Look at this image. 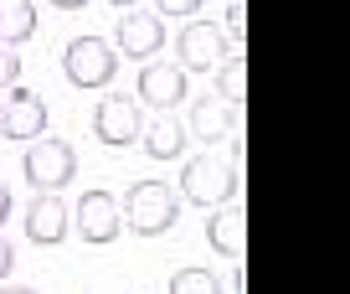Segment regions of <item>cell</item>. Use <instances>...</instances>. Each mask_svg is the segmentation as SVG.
<instances>
[{"mask_svg": "<svg viewBox=\"0 0 350 294\" xmlns=\"http://www.w3.org/2000/svg\"><path fill=\"white\" fill-rule=\"evenodd\" d=\"M72 222H77V238L88 243V248H109L113 238L124 232V217H119V196L109 191H83L77 196V207H72Z\"/></svg>", "mask_w": 350, "mask_h": 294, "instance_id": "obj_7", "label": "cell"}, {"mask_svg": "<svg viewBox=\"0 0 350 294\" xmlns=\"http://www.w3.org/2000/svg\"><path fill=\"white\" fill-rule=\"evenodd\" d=\"M0 134L5 140H42L46 134V103L42 93H31V88H11V98H5V109H0Z\"/></svg>", "mask_w": 350, "mask_h": 294, "instance_id": "obj_10", "label": "cell"}, {"mask_svg": "<svg viewBox=\"0 0 350 294\" xmlns=\"http://www.w3.org/2000/svg\"><path fill=\"white\" fill-rule=\"evenodd\" d=\"M16 77H21V57L16 47H0V88H16Z\"/></svg>", "mask_w": 350, "mask_h": 294, "instance_id": "obj_19", "label": "cell"}, {"mask_svg": "<svg viewBox=\"0 0 350 294\" xmlns=\"http://www.w3.org/2000/svg\"><path fill=\"white\" fill-rule=\"evenodd\" d=\"M0 294H36V289H26V284H11V289H0Z\"/></svg>", "mask_w": 350, "mask_h": 294, "instance_id": "obj_24", "label": "cell"}, {"mask_svg": "<svg viewBox=\"0 0 350 294\" xmlns=\"http://www.w3.org/2000/svg\"><path fill=\"white\" fill-rule=\"evenodd\" d=\"M186 134H196V140H206V145L242 134V103H221L217 93L196 98V103H191V124H186Z\"/></svg>", "mask_w": 350, "mask_h": 294, "instance_id": "obj_11", "label": "cell"}, {"mask_svg": "<svg viewBox=\"0 0 350 294\" xmlns=\"http://www.w3.org/2000/svg\"><path fill=\"white\" fill-rule=\"evenodd\" d=\"M165 47V21L154 11H124L119 32H113V52L129 62H154V52Z\"/></svg>", "mask_w": 350, "mask_h": 294, "instance_id": "obj_8", "label": "cell"}, {"mask_svg": "<svg viewBox=\"0 0 350 294\" xmlns=\"http://www.w3.org/2000/svg\"><path fill=\"white\" fill-rule=\"evenodd\" d=\"M119 217H124V228H134V238H160V232L175 228L180 201H175V191L165 181H134L119 201Z\"/></svg>", "mask_w": 350, "mask_h": 294, "instance_id": "obj_1", "label": "cell"}, {"mask_svg": "<svg viewBox=\"0 0 350 294\" xmlns=\"http://www.w3.org/2000/svg\"><path fill=\"white\" fill-rule=\"evenodd\" d=\"M11 212H16V196H11V186L0 181V228H5V222H11Z\"/></svg>", "mask_w": 350, "mask_h": 294, "instance_id": "obj_21", "label": "cell"}, {"mask_svg": "<svg viewBox=\"0 0 350 294\" xmlns=\"http://www.w3.org/2000/svg\"><path fill=\"white\" fill-rule=\"evenodd\" d=\"M206 243L221 253V258L242 263V253H247V212L242 207H217L206 217Z\"/></svg>", "mask_w": 350, "mask_h": 294, "instance_id": "obj_13", "label": "cell"}, {"mask_svg": "<svg viewBox=\"0 0 350 294\" xmlns=\"http://www.w3.org/2000/svg\"><path fill=\"white\" fill-rule=\"evenodd\" d=\"M242 93H247V57L232 52L227 62L217 67V98L221 103H242Z\"/></svg>", "mask_w": 350, "mask_h": 294, "instance_id": "obj_16", "label": "cell"}, {"mask_svg": "<svg viewBox=\"0 0 350 294\" xmlns=\"http://www.w3.org/2000/svg\"><path fill=\"white\" fill-rule=\"evenodd\" d=\"M144 155L150 160H175V155L186 150V124L175 119V114H160L154 124H144Z\"/></svg>", "mask_w": 350, "mask_h": 294, "instance_id": "obj_14", "label": "cell"}, {"mask_svg": "<svg viewBox=\"0 0 350 294\" xmlns=\"http://www.w3.org/2000/svg\"><path fill=\"white\" fill-rule=\"evenodd\" d=\"M186 93H191V77L180 73L175 62H144V67H139V103L170 114V109H180V103H186Z\"/></svg>", "mask_w": 350, "mask_h": 294, "instance_id": "obj_9", "label": "cell"}, {"mask_svg": "<svg viewBox=\"0 0 350 294\" xmlns=\"http://www.w3.org/2000/svg\"><path fill=\"white\" fill-rule=\"evenodd\" d=\"M165 294H227V289L217 284V273H211V269H175Z\"/></svg>", "mask_w": 350, "mask_h": 294, "instance_id": "obj_17", "label": "cell"}, {"mask_svg": "<svg viewBox=\"0 0 350 294\" xmlns=\"http://www.w3.org/2000/svg\"><path fill=\"white\" fill-rule=\"evenodd\" d=\"M232 52H242V47L227 42V36L217 32V21H186V32L175 36V67L186 77L191 73H217Z\"/></svg>", "mask_w": 350, "mask_h": 294, "instance_id": "obj_5", "label": "cell"}, {"mask_svg": "<svg viewBox=\"0 0 350 294\" xmlns=\"http://www.w3.org/2000/svg\"><path fill=\"white\" fill-rule=\"evenodd\" d=\"M16 269V248H11V243H5V238H0V279H5V273H11Z\"/></svg>", "mask_w": 350, "mask_h": 294, "instance_id": "obj_22", "label": "cell"}, {"mask_svg": "<svg viewBox=\"0 0 350 294\" xmlns=\"http://www.w3.org/2000/svg\"><path fill=\"white\" fill-rule=\"evenodd\" d=\"M227 26H232V42L242 47V26H247V11H242V0H227Z\"/></svg>", "mask_w": 350, "mask_h": 294, "instance_id": "obj_20", "label": "cell"}, {"mask_svg": "<svg viewBox=\"0 0 350 294\" xmlns=\"http://www.w3.org/2000/svg\"><path fill=\"white\" fill-rule=\"evenodd\" d=\"M36 36V5L31 0H0V47H21Z\"/></svg>", "mask_w": 350, "mask_h": 294, "instance_id": "obj_15", "label": "cell"}, {"mask_svg": "<svg viewBox=\"0 0 350 294\" xmlns=\"http://www.w3.org/2000/svg\"><path fill=\"white\" fill-rule=\"evenodd\" d=\"M237 191H242L237 165H221L217 155H201V160H191L186 171H180V196H186L191 207L217 212V207H227Z\"/></svg>", "mask_w": 350, "mask_h": 294, "instance_id": "obj_2", "label": "cell"}, {"mask_svg": "<svg viewBox=\"0 0 350 294\" xmlns=\"http://www.w3.org/2000/svg\"><path fill=\"white\" fill-rule=\"evenodd\" d=\"M52 5H57V11H83L88 0H52Z\"/></svg>", "mask_w": 350, "mask_h": 294, "instance_id": "obj_23", "label": "cell"}, {"mask_svg": "<svg viewBox=\"0 0 350 294\" xmlns=\"http://www.w3.org/2000/svg\"><path fill=\"white\" fill-rule=\"evenodd\" d=\"M109 5H124V11H129V5H139V0H109Z\"/></svg>", "mask_w": 350, "mask_h": 294, "instance_id": "obj_25", "label": "cell"}, {"mask_svg": "<svg viewBox=\"0 0 350 294\" xmlns=\"http://www.w3.org/2000/svg\"><path fill=\"white\" fill-rule=\"evenodd\" d=\"M21 171H26V181H31L36 191L62 196V186L77 175V155H72V145H67V140H57V134H42V140L26 145Z\"/></svg>", "mask_w": 350, "mask_h": 294, "instance_id": "obj_3", "label": "cell"}, {"mask_svg": "<svg viewBox=\"0 0 350 294\" xmlns=\"http://www.w3.org/2000/svg\"><path fill=\"white\" fill-rule=\"evenodd\" d=\"M201 11V0H154V16H175V21H191V16Z\"/></svg>", "mask_w": 350, "mask_h": 294, "instance_id": "obj_18", "label": "cell"}, {"mask_svg": "<svg viewBox=\"0 0 350 294\" xmlns=\"http://www.w3.org/2000/svg\"><path fill=\"white\" fill-rule=\"evenodd\" d=\"M67 232H72V207H67L62 196L36 191V201L26 207V238H31L36 248H57Z\"/></svg>", "mask_w": 350, "mask_h": 294, "instance_id": "obj_12", "label": "cell"}, {"mask_svg": "<svg viewBox=\"0 0 350 294\" xmlns=\"http://www.w3.org/2000/svg\"><path fill=\"white\" fill-rule=\"evenodd\" d=\"M62 73L72 88H109L113 73H119V52H113L103 36H72L62 47Z\"/></svg>", "mask_w": 350, "mask_h": 294, "instance_id": "obj_4", "label": "cell"}, {"mask_svg": "<svg viewBox=\"0 0 350 294\" xmlns=\"http://www.w3.org/2000/svg\"><path fill=\"white\" fill-rule=\"evenodd\" d=\"M93 134H98L109 150H124L144 134V103L129 93H103L98 98V114H93Z\"/></svg>", "mask_w": 350, "mask_h": 294, "instance_id": "obj_6", "label": "cell"}]
</instances>
